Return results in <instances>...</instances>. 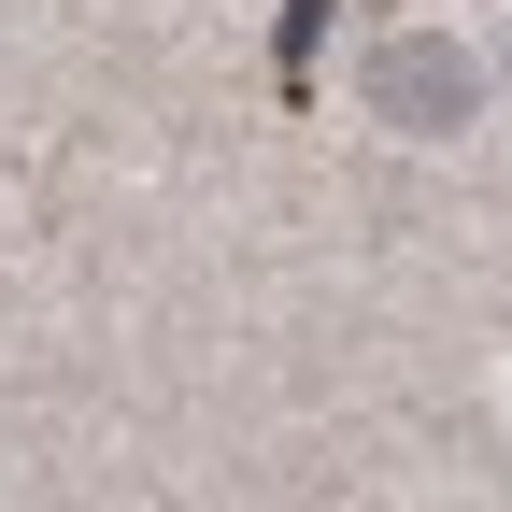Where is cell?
I'll use <instances>...</instances> for the list:
<instances>
[{
	"label": "cell",
	"instance_id": "obj_1",
	"mask_svg": "<svg viewBox=\"0 0 512 512\" xmlns=\"http://www.w3.org/2000/svg\"><path fill=\"white\" fill-rule=\"evenodd\" d=\"M356 100H370L384 128H413V143H441V128H470L484 72H470V43H441V29H384L370 72H356Z\"/></svg>",
	"mask_w": 512,
	"mask_h": 512
}]
</instances>
